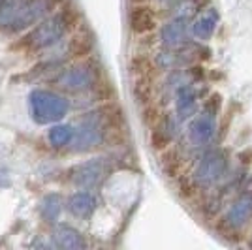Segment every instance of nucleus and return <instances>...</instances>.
<instances>
[{
    "instance_id": "obj_10",
    "label": "nucleus",
    "mask_w": 252,
    "mask_h": 250,
    "mask_svg": "<svg viewBox=\"0 0 252 250\" xmlns=\"http://www.w3.org/2000/svg\"><path fill=\"white\" fill-rule=\"evenodd\" d=\"M134 96H136L137 104L145 105L155 100V79L149 77H134Z\"/></svg>"
},
{
    "instance_id": "obj_12",
    "label": "nucleus",
    "mask_w": 252,
    "mask_h": 250,
    "mask_svg": "<svg viewBox=\"0 0 252 250\" xmlns=\"http://www.w3.org/2000/svg\"><path fill=\"white\" fill-rule=\"evenodd\" d=\"M162 167H164L168 177H179L181 167H183V160H181V155H179L177 149H173L169 145L166 151H162Z\"/></svg>"
},
{
    "instance_id": "obj_9",
    "label": "nucleus",
    "mask_w": 252,
    "mask_h": 250,
    "mask_svg": "<svg viewBox=\"0 0 252 250\" xmlns=\"http://www.w3.org/2000/svg\"><path fill=\"white\" fill-rule=\"evenodd\" d=\"M25 0H0V31H8Z\"/></svg>"
},
{
    "instance_id": "obj_5",
    "label": "nucleus",
    "mask_w": 252,
    "mask_h": 250,
    "mask_svg": "<svg viewBox=\"0 0 252 250\" xmlns=\"http://www.w3.org/2000/svg\"><path fill=\"white\" fill-rule=\"evenodd\" d=\"M128 23L130 31L136 36H147L153 34L158 27V15L157 10L147 4H132V10L128 13Z\"/></svg>"
},
{
    "instance_id": "obj_18",
    "label": "nucleus",
    "mask_w": 252,
    "mask_h": 250,
    "mask_svg": "<svg viewBox=\"0 0 252 250\" xmlns=\"http://www.w3.org/2000/svg\"><path fill=\"white\" fill-rule=\"evenodd\" d=\"M179 190H181V196H183V198H190V196L194 194V188H192L189 179H181V183H179Z\"/></svg>"
},
{
    "instance_id": "obj_6",
    "label": "nucleus",
    "mask_w": 252,
    "mask_h": 250,
    "mask_svg": "<svg viewBox=\"0 0 252 250\" xmlns=\"http://www.w3.org/2000/svg\"><path fill=\"white\" fill-rule=\"evenodd\" d=\"M93 49H94L93 38L89 34H83V32H77L75 36H72V40L66 45L68 57L74 59V61H85V59H89Z\"/></svg>"
},
{
    "instance_id": "obj_13",
    "label": "nucleus",
    "mask_w": 252,
    "mask_h": 250,
    "mask_svg": "<svg viewBox=\"0 0 252 250\" xmlns=\"http://www.w3.org/2000/svg\"><path fill=\"white\" fill-rule=\"evenodd\" d=\"M100 179V167L98 164H83L74 169V181L83 187H93Z\"/></svg>"
},
{
    "instance_id": "obj_19",
    "label": "nucleus",
    "mask_w": 252,
    "mask_h": 250,
    "mask_svg": "<svg viewBox=\"0 0 252 250\" xmlns=\"http://www.w3.org/2000/svg\"><path fill=\"white\" fill-rule=\"evenodd\" d=\"M132 4H147L149 0H130Z\"/></svg>"
},
{
    "instance_id": "obj_17",
    "label": "nucleus",
    "mask_w": 252,
    "mask_h": 250,
    "mask_svg": "<svg viewBox=\"0 0 252 250\" xmlns=\"http://www.w3.org/2000/svg\"><path fill=\"white\" fill-rule=\"evenodd\" d=\"M169 145H171V137H169V134L162 126H157V128L151 130V147H153L157 153L166 151Z\"/></svg>"
},
{
    "instance_id": "obj_16",
    "label": "nucleus",
    "mask_w": 252,
    "mask_h": 250,
    "mask_svg": "<svg viewBox=\"0 0 252 250\" xmlns=\"http://www.w3.org/2000/svg\"><path fill=\"white\" fill-rule=\"evenodd\" d=\"M72 136H74V132H72V128L66 125H55L49 130V134H47V139H49V143L53 147H64L68 145L70 141H72Z\"/></svg>"
},
{
    "instance_id": "obj_11",
    "label": "nucleus",
    "mask_w": 252,
    "mask_h": 250,
    "mask_svg": "<svg viewBox=\"0 0 252 250\" xmlns=\"http://www.w3.org/2000/svg\"><path fill=\"white\" fill-rule=\"evenodd\" d=\"M68 209H70L72 215L83 219V217H89V215L93 213V209H94V199H93V196H89V194H85V192L75 194V196H72L70 201H68Z\"/></svg>"
},
{
    "instance_id": "obj_4",
    "label": "nucleus",
    "mask_w": 252,
    "mask_h": 250,
    "mask_svg": "<svg viewBox=\"0 0 252 250\" xmlns=\"http://www.w3.org/2000/svg\"><path fill=\"white\" fill-rule=\"evenodd\" d=\"M53 4H55L53 0H25V4L21 6V10L15 17V21L11 23V27L8 31L21 32L25 29H31L32 25H36L51 11Z\"/></svg>"
},
{
    "instance_id": "obj_7",
    "label": "nucleus",
    "mask_w": 252,
    "mask_h": 250,
    "mask_svg": "<svg viewBox=\"0 0 252 250\" xmlns=\"http://www.w3.org/2000/svg\"><path fill=\"white\" fill-rule=\"evenodd\" d=\"M130 72L134 77H149L155 79L158 75V66L155 59L147 53H137L130 59Z\"/></svg>"
},
{
    "instance_id": "obj_15",
    "label": "nucleus",
    "mask_w": 252,
    "mask_h": 250,
    "mask_svg": "<svg viewBox=\"0 0 252 250\" xmlns=\"http://www.w3.org/2000/svg\"><path fill=\"white\" fill-rule=\"evenodd\" d=\"M141 119H143V125L147 128H157V126H162V121H164V113H162V107L153 100L149 104L143 105L141 109Z\"/></svg>"
},
{
    "instance_id": "obj_3",
    "label": "nucleus",
    "mask_w": 252,
    "mask_h": 250,
    "mask_svg": "<svg viewBox=\"0 0 252 250\" xmlns=\"http://www.w3.org/2000/svg\"><path fill=\"white\" fill-rule=\"evenodd\" d=\"M100 77L96 75V70H93V66L89 62L79 61V64H75L72 68L64 70L59 77V85L64 91L70 93H81L87 89H93Z\"/></svg>"
},
{
    "instance_id": "obj_14",
    "label": "nucleus",
    "mask_w": 252,
    "mask_h": 250,
    "mask_svg": "<svg viewBox=\"0 0 252 250\" xmlns=\"http://www.w3.org/2000/svg\"><path fill=\"white\" fill-rule=\"evenodd\" d=\"M61 211H63V199H61V196H57V194H47V196L42 199L40 213H42V217L47 220V222H55V220L59 219Z\"/></svg>"
},
{
    "instance_id": "obj_2",
    "label": "nucleus",
    "mask_w": 252,
    "mask_h": 250,
    "mask_svg": "<svg viewBox=\"0 0 252 250\" xmlns=\"http://www.w3.org/2000/svg\"><path fill=\"white\" fill-rule=\"evenodd\" d=\"M68 107L70 105L64 96L47 89H36L29 96V109L36 125H49L61 121L68 113Z\"/></svg>"
},
{
    "instance_id": "obj_1",
    "label": "nucleus",
    "mask_w": 252,
    "mask_h": 250,
    "mask_svg": "<svg viewBox=\"0 0 252 250\" xmlns=\"http://www.w3.org/2000/svg\"><path fill=\"white\" fill-rule=\"evenodd\" d=\"M72 31L70 25L66 21V17L61 13L51 15V17H43L31 29V32L23 38L21 45L27 51H43V49H51L53 45L63 40L66 32Z\"/></svg>"
},
{
    "instance_id": "obj_8",
    "label": "nucleus",
    "mask_w": 252,
    "mask_h": 250,
    "mask_svg": "<svg viewBox=\"0 0 252 250\" xmlns=\"http://www.w3.org/2000/svg\"><path fill=\"white\" fill-rule=\"evenodd\" d=\"M53 241L57 247L61 249H68V250H74V249H81L85 243L81 239V235L75 231V229L68 228V226H61L53 231Z\"/></svg>"
}]
</instances>
